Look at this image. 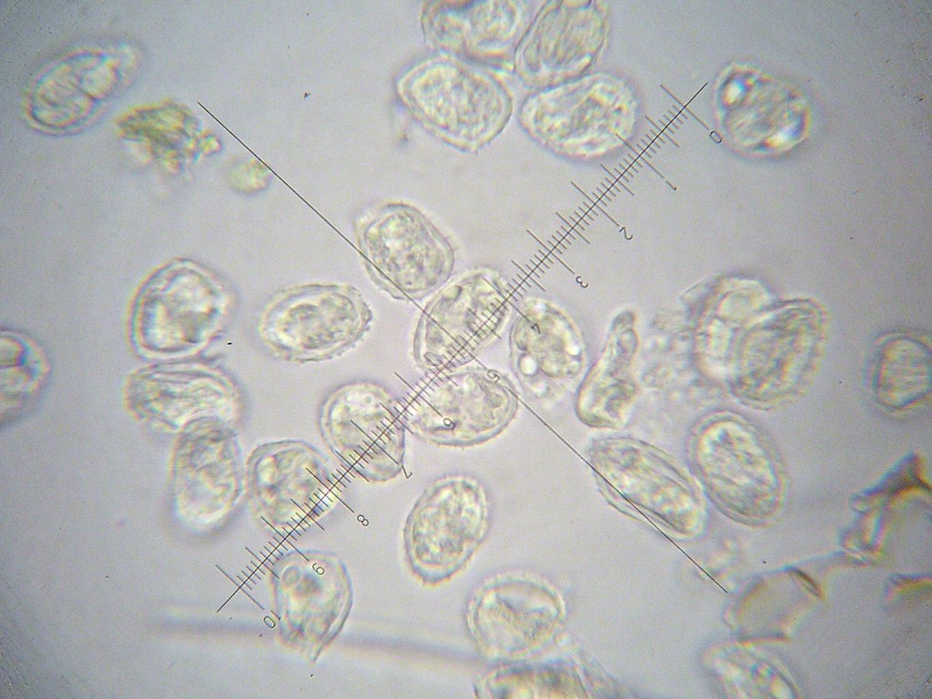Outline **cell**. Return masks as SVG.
<instances>
[{
  "label": "cell",
  "instance_id": "2",
  "mask_svg": "<svg viewBox=\"0 0 932 699\" xmlns=\"http://www.w3.org/2000/svg\"><path fill=\"white\" fill-rule=\"evenodd\" d=\"M699 472L714 489L735 497L752 514L764 516L779 494V479L757 436L732 420H716L698 436L694 447Z\"/></svg>",
  "mask_w": 932,
  "mask_h": 699
},
{
  "label": "cell",
  "instance_id": "3",
  "mask_svg": "<svg viewBox=\"0 0 932 699\" xmlns=\"http://www.w3.org/2000/svg\"><path fill=\"white\" fill-rule=\"evenodd\" d=\"M212 309L211 289L195 269L173 265L141 291L135 309L137 340L147 351L171 355L194 343Z\"/></svg>",
  "mask_w": 932,
  "mask_h": 699
},
{
  "label": "cell",
  "instance_id": "6",
  "mask_svg": "<svg viewBox=\"0 0 932 699\" xmlns=\"http://www.w3.org/2000/svg\"><path fill=\"white\" fill-rule=\"evenodd\" d=\"M930 389L926 352L918 345L897 343L880 356L872 378V390L884 406L899 409L923 399Z\"/></svg>",
  "mask_w": 932,
  "mask_h": 699
},
{
  "label": "cell",
  "instance_id": "7",
  "mask_svg": "<svg viewBox=\"0 0 932 699\" xmlns=\"http://www.w3.org/2000/svg\"><path fill=\"white\" fill-rule=\"evenodd\" d=\"M516 331L532 339V345L525 343V352L531 356L532 367L541 368L552 380L570 379L579 370V346L568 333L559 334L553 328L539 329L536 318L530 308L523 312Z\"/></svg>",
  "mask_w": 932,
  "mask_h": 699
},
{
  "label": "cell",
  "instance_id": "4",
  "mask_svg": "<svg viewBox=\"0 0 932 699\" xmlns=\"http://www.w3.org/2000/svg\"><path fill=\"white\" fill-rule=\"evenodd\" d=\"M457 495H429L410 519L407 552L416 572L426 580L439 581L460 569L481 538V500Z\"/></svg>",
  "mask_w": 932,
  "mask_h": 699
},
{
  "label": "cell",
  "instance_id": "1",
  "mask_svg": "<svg viewBox=\"0 0 932 699\" xmlns=\"http://www.w3.org/2000/svg\"><path fill=\"white\" fill-rule=\"evenodd\" d=\"M393 211L370 227L368 256L391 291L418 298L447 277L451 249L420 214L409 208Z\"/></svg>",
  "mask_w": 932,
  "mask_h": 699
},
{
  "label": "cell",
  "instance_id": "5",
  "mask_svg": "<svg viewBox=\"0 0 932 699\" xmlns=\"http://www.w3.org/2000/svg\"><path fill=\"white\" fill-rule=\"evenodd\" d=\"M506 296L491 275L453 283L436 297L421 319V338L440 358L459 359L477 350L502 320Z\"/></svg>",
  "mask_w": 932,
  "mask_h": 699
}]
</instances>
